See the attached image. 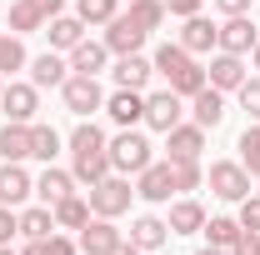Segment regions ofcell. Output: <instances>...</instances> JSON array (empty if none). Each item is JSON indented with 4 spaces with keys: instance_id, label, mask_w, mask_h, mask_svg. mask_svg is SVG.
Returning a JSON list of instances; mask_svg holds the SVG:
<instances>
[{
    "instance_id": "obj_32",
    "label": "cell",
    "mask_w": 260,
    "mask_h": 255,
    "mask_svg": "<svg viewBox=\"0 0 260 255\" xmlns=\"http://www.w3.org/2000/svg\"><path fill=\"white\" fill-rule=\"evenodd\" d=\"M30 155L45 160V165L60 155V135H55L50 125H40V120H30Z\"/></svg>"
},
{
    "instance_id": "obj_6",
    "label": "cell",
    "mask_w": 260,
    "mask_h": 255,
    "mask_svg": "<svg viewBox=\"0 0 260 255\" xmlns=\"http://www.w3.org/2000/svg\"><path fill=\"white\" fill-rule=\"evenodd\" d=\"M65 0H15L10 5V35H30V30H45L55 15H60Z\"/></svg>"
},
{
    "instance_id": "obj_10",
    "label": "cell",
    "mask_w": 260,
    "mask_h": 255,
    "mask_svg": "<svg viewBox=\"0 0 260 255\" xmlns=\"http://www.w3.org/2000/svg\"><path fill=\"white\" fill-rule=\"evenodd\" d=\"M255 40H260V35H255V20H250V15H225L215 50H225V55H250Z\"/></svg>"
},
{
    "instance_id": "obj_50",
    "label": "cell",
    "mask_w": 260,
    "mask_h": 255,
    "mask_svg": "<svg viewBox=\"0 0 260 255\" xmlns=\"http://www.w3.org/2000/svg\"><path fill=\"white\" fill-rule=\"evenodd\" d=\"M255 250H260V230H255Z\"/></svg>"
},
{
    "instance_id": "obj_12",
    "label": "cell",
    "mask_w": 260,
    "mask_h": 255,
    "mask_svg": "<svg viewBox=\"0 0 260 255\" xmlns=\"http://www.w3.org/2000/svg\"><path fill=\"white\" fill-rule=\"evenodd\" d=\"M140 45H145V30L130 20L125 10H120L115 20H105V50H110V55H135Z\"/></svg>"
},
{
    "instance_id": "obj_4",
    "label": "cell",
    "mask_w": 260,
    "mask_h": 255,
    "mask_svg": "<svg viewBox=\"0 0 260 255\" xmlns=\"http://www.w3.org/2000/svg\"><path fill=\"white\" fill-rule=\"evenodd\" d=\"M205 180H210V190L230 200V205H240L245 195H250V170L240 165V160H215L210 170H205Z\"/></svg>"
},
{
    "instance_id": "obj_37",
    "label": "cell",
    "mask_w": 260,
    "mask_h": 255,
    "mask_svg": "<svg viewBox=\"0 0 260 255\" xmlns=\"http://www.w3.org/2000/svg\"><path fill=\"white\" fill-rule=\"evenodd\" d=\"M170 175H175V190H200L205 185L200 160H170Z\"/></svg>"
},
{
    "instance_id": "obj_40",
    "label": "cell",
    "mask_w": 260,
    "mask_h": 255,
    "mask_svg": "<svg viewBox=\"0 0 260 255\" xmlns=\"http://www.w3.org/2000/svg\"><path fill=\"white\" fill-rule=\"evenodd\" d=\"M40 250H45V255H80V245H75L70 235L55 230V235H45V240H40Z\"/></svg>"
},
{
    "instance_id": "obj_36",
    "label": "cell",
    "mask_w": 260,
    "mask_h": 255,
    "mask_svg": "<svg viewBox=\"0 0 260 255\" xmlns=\"http://www.w3.org/2000/svg\"><path fill=\"white\" fill-rule=\"evenodd\" d=\"M235 150H240V165H245L250 175H260V120L245 125V135H240V145H235Z\"/></svg>"
},
{
    "instance_id": "obj_7",
    "label": "cell",
    "mask_w": 260,
    "mask_h": 255,
    "mask_svg": "<svg viewBox=\"0 0 260 255\" xmlns=\"http://www.w3.org/2000/svg\"><path fill=\"white\" fill-rule=\"evenodd\" d=\"M135 195L150 200V205H165L175 195V175H170V160H150L140 175H135Z\"/></svg>"
},
{
    "instance_id": "obj_35",
    "label": "cell",
    "mask_w": 260,
    "mask_h": 255,
    "mask_svg": "<svg viewBox=\"0 0 260 255\" xmlns=\"http://www.w3.org/2000/svg\"><path fill=\"white\" fill-rule=\"evenodd\" d=\"M205 235H210V245H235L240 235H245V225L240 220H230V215H215V220H205Z\"/></svg>"
},
{
    "instance_id": "obj_27",
    "label": "cell",
    "mask_w": 260,
    "mask_h": 255,
    "mask_svg": "<svg viewBox=\"0 0 260 255\" xmlns=\"http://www.w3.org/2000/svg\"><path fill=\"white\" fill-rule=\"evenodd\" d=\"M50 210H55V230H80V225L90 220V200H85V195H65Z\"/></svg>"
},
{
    "instance_id": "obj_22",
    "label": "cell",
    "mask_w": 260,
    "mask_h": 255,
    "mask_svg": "<svg viewBox=\"0 0 260 255\" xmlns=\"http://www.w3.org/2000/svg\"><path fill=\"white\" fill-rule=\"evenodd\" d=\"M110 60V50H105V40H80L75 50H70V70L75 75H100Z\"/></svg>"
},
{
    "instance_id": "obj_34",
    "label": "cell",
    "mask_w": 260,
    "mask_h": 255,
    "mask_svg": "<svg viewBox=\"0 0 260 255\" xmlns=\"http://www.w3.org/2000/svg\"><path fill=\"white\" fill-rule=\"evenodd\" d=\"M75 15H80L85 25H105V20L120 15V0H75Z\"/></svg>"
},
{
    "instance_id": "obj_30",
    "label": "cell",
    "mask_w": 260,
    "mask_h": 255,
    "mask_svg": "<svg viewBox=\"0 0 260 255\" xmlns=\"http://www.w3.org/2000/svg\"><path fill=\"white\" fill-rule=\"evenodd\" d=\"M100 150H105V130L95 120H80L70 130V155H100Z\"/></svg>"
},
{
    "instance_id": "obj_43",
    "label": "cell",
    "mask_w": 260,
    "mask_h": 255,
    "mask_svg": "<svg viewBox=\"0 0 260 255\" xmlns=\"http://www.w3.org/2000/svg\"><path fill=\"white\" fill-rule=\"evenodd\" d=\"M220 15H250V0H215Z\"/></svg>"
},
{
    "instance_id": "obj_45",
    "label": "cell",
    "mask_w": 260,
    "mask_h": 255,
    "mask_svg": "<svg viewBox=\"0 0 260 255\" xmlns=\"http://www.w3.org/2000/svg\"><path fill=\"white\" fill-rule=\"evenodd\" d=\"M110 255H140V245H130V240H120V245H115Z\"/></svg>"
},
{
    "instance_id": "obj_23",
    "label": "cell",
    "mask_w": 260,
    "mask_h": 255,
    "mask_svg": "<svg viewBox=\"0 0 260 255\" xmlns=\"http://www.w3.org/2000/svg\"><path fill=\"white\" fill-rule=\"evenodd\" d=\"M35 195H40V205H55V200H65V195H75V175L45 165V175L35 180Z\"/></svg>"
},
{
    "instance_id": "obj_24",
    "label": "cell",
    "mask_w": 260,
    "mask_h": 255,
    "mask_svg": "<svg viewBox=\"0 0 260 255\" xmlns=\"http://www.w3.org/2000/svg\"><path fill=\"white\" fill-rule=\"evenodd\" d=\"M165 240H170V225L160 215H140V220L130 225V245H140V250H160Z\"/></svg>"
},
{
    "instance_id": "obj_20",
    "label": "cell",
    "mask_w": 260,
    "mask_h": 255,
    "mask_svg": "<svg viewBox=\"0 0 260 255\" xmlns=\"http://www.w3.org/2000/svg\"><path fill=\"white\" fill-rule=\"evenodd\" d=\"M65 75H70V60H60L55 50H45V55H35V60H30V85H35V90L65 85Z\"/></svg>"
},
{
    "instance_id": "obj_42",
    "label": "cell",
    "mask_w": 260,
    "mask_h": 255,
    "mask_svg": "<svg viewBox=\"0 0 260 255\" xmlns=\"http://www.w3.org/2000/svg\"><path fill=\"white\" fill-rule=\"evenodd\" d=\"M200 5H205V0H165V15H180V20H190V15H200Z\"/></svg>"
},
{
    "instance_id": "obj_21",
    "label": "cell",
    "mask_w": 260,
    "mask_h": 255,
    "mask_svg": "<svg viewBox=\"0 0 260 255\" xmlns=\"http://www.w3.org/2000/svg\"><path fill=\"white\" fill-rule=\"evenodd\" d=\"M165 225H170V235H195V230H205V205L185 195V200L170 205V220Z\"/></svg>"
},
{
    "instance_id": "obj_5",
    "label": "cell",
    "mask_w": 260,
    "mask_h": 255,
    "mask_svg": "<svg viewBox=\"0 0 260 255\" xmlns=\"http://www.w3.org/2000/svg\"><path fill=\"white\" fill-rule=\"evenodd\" d=\"M60 100H65V110H70V115H80V120H85L90 110H105V90H100L95 75H65Z\"/></svg>"
},
{
    "instance_id": "obj_25",
    "label": "cell",
    "mask_w": 260,
    "mask_h": 255,
    "mask_svg": "<svg viewBox=\"0 0 260 255\" xmlns=\"http://www.w3.org/2000/svg\"><path fill=\"white\" fill-rule=\"evenodd\" d=\"M0 160H30V125L20 120L0 125Z\"/></svg>"
},
{
    "instance_id": "obj_16",
    "label": "cell",
    "mask_w": 260,
    "mask_h": 255,
    "mask_svg": "<svg viewBox=\"0 0 260 255\" xmlns=\"http://www.w3.org/2000/svg\"><path fill=\"white\" fill-rule=\"evenodd\" d=\"M190 115L200 130H215L225 120V90H215V85H205V90H195L190 95Z\"/></svg>"
},
{
    "instance_id": "obj_41",
    "label": "cell",
    "mask_w": 260,
    "mask_h": 255,
    "mask_svg": "<svg viewBox=\"0 0 260 255\" xmlns=\"http://www.w3.org/2000/svg\"><path fill=\"white\" fill-rule=\"evenodd\" d=\"M10 235H20V215L15 205H0V245H10Z\"/></svg>"
},
{
    "instance_id": "obj_2",
    "label": "cell",
    "mask_w": 260,
    "mask_h": 255,
    "mask_svg": "<svg viewBox=\"0 0 260 255\" xmlns=\"http://www.w3.org/2000/svg\"><path fill=\"white\" fill-rule=\"evenodd\" d=\"M150 150H155V145H150L135 125H125L115 140H105V155H110V170H115V175H140V170L155 160Z\"/></svg>"
},
{
    "instance_id": "obj_13",
    "label": "cell",
    "mask_w": 260,
    "mask_h": 255,
    "mask_svg": "<svg viewBox=\"0 0 260 255\" xmlns=\"http://www.w3.org/2000/svg\"><path fill=\"white\" fill-rule=\"evenodd\" d=\"M120 240H125V235L115 230V220H105V215H90V220L80 225V250L85 255H110Z\"/></svg>"
},
{
    "instance_id": "obj_28",
    "label": "cell",
    "mask_w": 260,
    "mask_h": 255,
    "mask_svg": "<svg viewBox=\"0 0 260 255\" xmlns=\"http://www.w3.org/2000/svg\"><path fill=\"white\" fill-rule=\"evenodd\" d=\"M70 175L80 180V185H100L105 175H110V155L100 150V155H70Z\"/></svg>"
},
{
    "instance_id": "obj_44",
    "label": "cell",
    "mask_w": 260,
    "mask_h": 255,
    "mask_svg": "<svg viewBox=\"0 0 260 255\" xmlns=\"http://www.w3.org/2000/svg\"><path fill=\"white\" fill-rule=\"evenodd\" d=\"M230 255H260V250H255V235H250V230H245V235H240V240H235V245H230Z\"/></svg>"
},
{
    "instance_id": "obj_11",
    "label": "cell",
    "mask_w": 260,
    "mask_h": 255,
    "mask_svg": "<svg viewBox=\"0 0 260 255\" xmlns=\"http://www.w3.org/2000/svg\"><path fill=\"white\" fill-rule=\"evenodd\" d=\"M200 150H205V130L195 125H185V120H180V125H170L165 130V160H200Z\"/></svg>"
},
{
    "instance_id": "obj_49",
    "label": "cell",
    "mask_w": 260,
    "mask_h": 255,
    "mask_svg": "<svg viewBox=\"0 0 260 255\" xmlns=\"http://www.w3.org/2000/svg\"><path fill=\"white\" fill-rule=\"evenodd\" d=\"M0 95H5V75H0Z\"/></svg>"
},
{
    "instance_id": "obj_18",
    "label": "cell",
    "mask_w": 260,
    "mask_h": 255,
    "mask_svg": "<svg viewBox=\"0 0 260 255\" xmlns=\"http://www.w3.org/2000/svg\"><path fill=\"white\" fill-rule=\"evenodd\" d=\"M105 110H110V120L120 130L140 125V120H145V95H140V90H115V95H105Z\"/></svg>"
},
{
    "instance_id": "obj_26",
    "label": "cell",
    "mask_w": 260,
    "mask_h": 255,
    "mask_svg": "<svg viewBox=\"0 0 260 255\" xmlns=\"http://www.w3.org/2000/svg\"><path fill=\"white\" fill-rule=\"evenodd\" d=\"M45 35H50V50H75V45L85 40V20H80V15H55Z\"/></svg>"
},
{
    "instance_id": "obj_39",
    "label": "cell",
    "mask_w": 260,
    "mask_h": 255,
    "mask_svg": "<svg viewBox=\"0 0 260 255\" xmlns=\"http://www.w3.org/2000/svg\"><path fill=\"white\" fill-rule=\"evenodd\" d=\"M235 220L255 235V230H260V195H245V200H240V215H235Z\"/></svg>"
},
{
    "instance_id": "obj_14",
    "label": "cell",
    "mask_w": 260,
    "mask_h": 255,
    "mask_svg": "<svg viewBox=\"0 0 260 255\" xmlns=\"http://www.w3.org/2000/svg\"><path fill=\"white\" fill-rule=\"evenodd\" d=\"M205 80H210L215 90H240V85H245V55L215 50V60L205 65Z\"/></svg>"
},
{
    "instance_id": "obj_46",
    "label": "cell",
    "mask_w": 260,
    "mask_h": 255,
    "mask_svg": "<svg viewBox=\"0 0 260 255\" xmlns=\"http://www.w3.org/2000/svg\"><path fill=\"white\" fill-rule=\"evenodd\" d=\"M195 255H230L225 245H205V250H195Z\"/></svg>"
},
{
    "instance_id": "obj_33",
    "label": "cell",
    "mask_w": 260,
    "mask_h": 255,
    "mask_svg": "<svg viewBox=\"0 0 260 255\" xmlns=\"http://www.w3.org/2000/svg\"><path fill=\"white\" fill-rule=\"evenodd\" d=\"M30 55H25V45H20V35L0 30V75H10V70H25Z\"/></svg>"
},
{
    "instance_id": "obj_29",
    "label": "cell",
    "mask_w": 260,
    "mask_h": 255,
    "mask_svg": "<svg viewBox=\"0 0 260 255\" xmlns=\"http://www.w3.org/2000/svg\"><path fill=\"white\" fill-rule=\"evenodd\" d=\"M20 235H25V240H45V235H55V210H50V205H30V210H20Z\"/></svg>"
},
{
    "instance_id": "obj_17",
    "label": "cell",
    "mask_w": 260,
    "mask_h": 255,
    "mask_svg": "<svg viewBox=\"0 0 260 255\" xmlns=\"http://www.w3.org/2000/svg\"><path fill=\"white\" fill-rule=\"evenodd\" d=\"M110 75H115L120 90H145V80L155 75V60H145L140 50H135V55H115V70H110Z\"/></svg>"
},
{
    "instance_id": "obj_47",
    "label": "cell",
    "mask_w": 260,
    "mask_h": 255,
    "mask_svg": "<svg viewBox=\"0 0 260 255\" xmlns=\"http://www.w3.org/2000/svg\"><path fill=\"white\" fill-rule=\"evenodd\" d=\"M250 55H255V70H260V40H255V50H250Z\"/></svg>"
},
{
    "instance_id": "obj_31",
    "label": "cell",
    "mask_w": 260,
    "mask_h": 255,
    "mask_svg": "<svg viewBox=\"0 0 260 255\" xmlns=\"http://www.w3.org/2000/svg\"><path fill=\"white\" fill-rule=\"evenodd\" d=\"M125 15H130L145 35H150V30H160V25H165V0H130Z\"/></svg>"
},
{
    "instance_id": "obj_19",
    "label": "cell",
    "mask_w": 260,
    "mask_h": 255,
    "mask_svg": "<svg viewBox=\"0 0 260 255\" xmlns=\"http://www.w3.org/2000/svg\"><path fill=\"white\" fill-rule=\"evenodd\" d=\"M215 40H220V25H210L205 15H190V20L180 25V45H185L190 55H205V50H215Z\"/></svg>"
},
{
    "instance_id": "obj_48",
    "label": "cell",
    "mask_w": 260,
    "mask_h": 255,
    "mask_svg": "<svg viewBox=\"0 0 260 255\" xmlns=\"http://www.w3.org/2000/svg\"><path fill=\"white\" fill-rule=\"evenodd\" d=\"M0 255H15V250H10V245H0Z\"/></svg>"
},
{
    "instance_id": "obj_15",
    "label": "cell",
    "mask_w": 260,
    "mask_h": 255,
    "mask_svg": "<svg viewBox=\"0 0 260 255\" xmlns=\"http://www.w3.org/2000/svg\"><path fill=\"white\" fill-rule=\"evenodd\" d=\"M35 195V180L20 170V160H5L0 165V205H25Z\"/></svg>"
},
{
    "instance_id": "obj_3",
    "label": "cell",
    "mask_w": 260,
    "mask_h": 255,
    "mask_svg": "<svg viewBox=\"0 0 260 255\" xmlns=\"http://www.w3.org/2000/svg\"><path fill=\"white\" fill-rule=\"evenodd\" d=\"M130 195H135V185H130L125 175H105L100 185H90L85 190V200H90V215H105V220H115V215H125L130 210Z\"/></svg>"
},
{
    "instance_id": "obj_9",
    "label": "cell",
    "mask_w": 260,
    "mask_h": 255,
    "mask_svg": "<svg viewBox=\"0 0 260 255\" xmlns=\"http://www.w3.org/2000/svg\"><path fill=\"white\" fill-rule=\"evenodd\" d=\"M0 110H5L10 120L30 125V120H35V110H40V90H35L30 80H10V85H5V95H0Z\"/></svg>"
},
{
    "instance_id": "obj_8",
    "label": "cell",
    "mask_w": 260,
    "mask_h": 255,
    "mask_svg": "<svg viewBox=\"0 0 260 255\" xmlns=\"http://www.w3.org/2000/svg\"><path fill=\"white\" fill-rule=\"evenodd\" d=\"M180 115H185V100L175 95V90H170V85H165V90H155V95H145V125L150 130H170V125H180Z\"/></svg>"
},
{
    "instance_id": "obj_38",
    "label": "cell",
    "mask_w": 260,
    "mask_h": 255,
    "mask_svg": "<svg viewBox=\"0 0 260 255\" xmlns=\"http://www.w3.org/2000/svg\"><path fill=\"white\" fill-rule=\"evenodd\" d=\"M235 95H240V110H245L250 120H260V80H250V75H245V85H240Z\"/></svg>"
},
{
    "instance_id": "obj_1",
    "label": "cell",
    "mask_w": 260,
    "mask_h": 255,
    "mask_svg": "<svg viewBox=\"0 0 260 255\" xmlns=\"http://www.w3.org/2000/svg\"><path fill=\"white\" fill-rule=\"evenodd\" d=\"M155 70L170 80V90H175L180 100H190L195 90H205V85H210V80H205V65L195 60L180 40H165L160 50H155Z\"/></svg>"
}]
</instances>
